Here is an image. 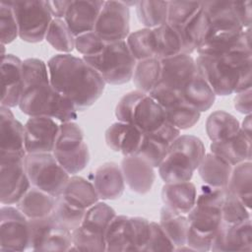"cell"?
Here are the masks:
<instances>
[{
	"label": "cell",
	"instance_id": "obj_1",
	"mask_svg": "<svg viewBox=\"0 0 252 252\" xmlns=\"http://www.w3.org/2000/svg\"><path fill=\"white\" fill-rule=\"evenodd\" d=\"M51 85L68 98L77 111L92 106L102 94L105 82L83 57L60 53L47 61Z\"/></svg>",
	"mask_w": 252,
	"mask_h": 252
},
{
	"label": "cell",
	"instance_id": "obj_2",
	"mask_svg": "<svg viewBox=\"0 0 252 252\" xmlns=\"http://www.w3.org/2000/svg\"><path fill=\"white\" fill-rule=\"evenodd\" d=\"M197 70L216 95H229L251 89V45L237 47L220 55H198Z\"/></svg>",
	"mask_w": 252,
	"mask_h": 252
},
{
	"label": "cell",
	"instance_id": "obj_3",
	"mask_svg": "<svg viewBox=\"0 0 252 252\" xmlns=\"http://www.w3.org/2000/svg\"><path fill=\"white\" fill-rule=\"evenodd\" d=\"M19 108L30 117L46 116L60 123L75 121L78 117L74 104L55 90L49 78L25 86Z\"/></svg>",
	"mask_w": 252,
	"mask_h": 252
},
{
	"label": "cell",
	"instance_id": "obj_4",
	"mask_svg": "<svg viewBox=\"0 0 252 252\" xmlns=\"http://www.w3.org/2000/svg\"><path fill=\"white\" fill-rule=\"evenodd\" d=\"M206 155L202 140L193 135H180L158 165V175L164 183L191 181Z\"/></svg>",
	"mask_w": 252,
	"mask_h": 252
},
{
	"label": "cell",
	"instance_id": "obj_5",
	"mask_svg": "<svg viewBox=\"0 0 252 252\" xmlns=\"http://www.w3.org/2000/svg\"><path fill=\"white\" fill-rule=\"evenodd\" d=\"M117 121L129 123L142 133L156 131L165 122L162 107L149 94L139 90L125 94L115 107Z\"/></svg>",
	"mask_w": 252,
	"mask_h": 252
},
{
	"label": "cell",
	"instance_id": "obj_6",
	"mask_svg": "<svg viewBox=\"0 0 252 252\" xmlns=\"http://www.w3.org/2000/svg\"><path fill=\"white\" fill-rule=\"evenodd\" d=\"M83 58L109 85H122L132 80L137 63L126 40L106 43L100 53Z\"/></svg>",
	"mask_w": 252,
	"mask_h": 252
},
{
	"label": "cell",
	"instance_id": "obj_7",
	"mask_svg": "<svg viewBox=\"0 0 252 252\" xmlns=\"http://www.w3.org/2000/svg\"><path fill=\"white\" fill-rule=\"evenodd\" d=\"M150 233L147 219L116 215L105 233L106 251H145Z\"/></svg>",
	"mask_w": 252,
	"mask_h": 252
},
{
	"label": "cell",
	"instance_id": "obj_8",
	"mask_svg": "<svg viewBox=\"0 0 252 252\" xmlns=\"http://www.w3.org/2000/svg\"><path fill=\"white\" fill-rule=\"evenodd\" d=\"M52 155L70 175L79 173L88 165L89 147L79 124L74 121L60 123Z\"/></svg>",
	"mask_w": 252,
	"mask_h": 252
},
{
	"label": "cell",
	"instance_id": "obj_9",
	"mask_svg": "<svg viewBox=\"0 0 252 252\" xmlns=\"http://www.w3.org/2000/svg\"><path fill=\"white\" fill-rule=\"evenodd\" d=\"M25 169L32 186L54 197L60 196L70 178L52 153L27 154Z\"/></svg>",
	"mask_w": 252,
	"mask_h": 252
},
{
	"label": "cell",
	"instance_id": "obj_10",
	"mask_svg": "<svg viewBox=\"0 0 252 252\" xmlns=\"http://www.w3.org/2000/svg\"><path fill=\"white\" fill-rule=\"evenodd\" d=\"M19 29V37L30 43L45 39L53 17L45 1H10Z\"/></svg>",
	"mask_w": 252,
	"mask_h": 252
},
{
	"label": "cell",
	"instance_id": "obj_11",
	"mask_svg": "<svg viewBox=\"0 0 252 252\" xmlns=\"http://www.w3.org/2000/svg\"><path fill=\"white\" fill-rule=\"evenodd\" d=\"M22 154H0V202L2 205H16L32 184L25 169Z\"/></svg>",
	"mask_w": 252,
	"mask_h": 252
},
{
	"label": "cell",
	"instance_id": "obj_12",
	"mask_svg": "<svg viewBox=\"0 0 252 252\" xmlns=\"http://www.w3.org/2000/svg\"><path fill=\"white\" fill-rule=\"evenodd\" d=\"M29 244V220L17 207L3 205L0 209V251H25Z\"/></svg>",
	"mask_w": 252,
	"mask_h": 252
},
{
	"label": "cell",
	"instance_id": "obj_13",
	"mask_svg": "<svg viewBox=\"0 0 252 252\" xmlns=\"http://www.w3.org/2000/svg\"><path fill=\"white\" fill-rule=\"evenodd\" d=\"M106 43L126 40L130 33V10L124 1H104L94 31Z\"/></svg>",
	"mask_w": 252,
	"mask_h": 252
},
{
	"label": "cell",
	"instance_id": "obj_14",
	"mask_svg": "<svg viewBox=\"0 0 252 252\" xmlns=\"http://www.w3.org/2000/svg\"><path fill=\"white\" fill-rule=\"evenodd\" d=\"M24 126L27 154L53 152L60 126L56 120L46 116H32L27 120Z\"/></svg>",
	"mask_w": 252,
	"mask_h": 252
},
{
	"label": "cell",
	"instance_id": "obj_15",
	"mask_svg": "<svg viewBox=\"0 0 252 252\" xmlns=\"http://www.w3.org/2000/svg\"><path fill=\"white\" fill-rule=\"evenodd\" d=\"M180 130L171 123L165 122L156 131L144 134L138 156L145 158L155 168H158L165 158L171 144L181 135Z\"/></svg>",
	"mask_w": 252,
	"mask_h": 252
},
{
	"label": "cell",
	"instance_id": "obj_16",
	"mask_svg": "<svg viewBox=\"0 0 252 252\" xmlns=\"http://www.w3.org/2000/svg\"><path fill=\"white\" fill-rule=\"evenodd\" d=\"M212 251H252L251 219L236 224H226L221 221L213 243Z\"/></svg>",
	"mask_w": 252,
	"mask_h": 252
},
{
	"label": "cell",
	"instance_id": "obj_17",
	"mask_svg": "<svg viewBox=\"0 0 252 252\" xmlns=\"http://www.w3.org/2000/svg\"><path fill=\"white\" fill-rule=\"evenodd\" d=\"M161 77L158 84L182 94L185 86L197 73L195 59L188 54H178L160 59Z\"/></svg>",
	"mask_w": 252,
	"mask_h": 252
},
{
	"label": "cell",
	"instance_id": "obj_18",
	"mask_svg": "<svg viewBox=\"0 0 252 252\" xmlns=\"http://www.w3.org/2000/svg\"><path fill=\"white\" fill-rule=\"evenodd\" d=\"M23 61L16 55L1 56L2 95L1 105L6 107L19 106L23 90Z\"/></svg>",
	"mask_w": 252,
	"mask_h": 252
},
{
	"label": "cell",
	"instance_id": "obj_19",
	"mask_svg": "<svg viewBox=\"0 0 252 252\" xmlns=\"http://www.w3.org/2000/svg\"><path fill=\"white\" fill-rule=\"evenodd\" d=\"M121 170L125 184L137 194H148L156 179L155 167L142 157L135 155L124 157L121 161Z\"/></svg>",
	"mask_w": 252,
	"mask_h": 252
},
{
	"label": "cell",
	"instance_id": "obj_20",
	"mask_svg": "<svg viewBox=\"0 0 252 252\" xmlns=\"http://www.w3.org/2000/svg\"><path fill=\"white\" fill-rule=\"evenodd\" d=\"M104 1L77 0L71 1L64 21L76 36L94 32Z\"/></svg>",
	"mask_w": 252,
	"mask_h": 252
},
{
	"label": "cell",
	"instance_id": "obj_21",
	"mask_svg": "<svg viewBox=\"0 0 252 252\" xmlns=\"http://www.w3.org/2000/svg\"><path fill=\"white\" fill-rule=\"evenodd\" d=\"M143 138L144 133L138 128L121 121L111 124L104 134L107 147L124 157L137 155L142 146Z\"/></svg>",
	"mask_w": 252,
	"mask_h": 252
},
{
	"label": "cell",
	"instance_id": "obj_22",
	"mask_svg": "<svg viewBox=\"0 0 252 252\" xmlns=\"http://www.w3.org/2000/svg\"><path fill=\"white\" fill-rule=\"evenodd\" d=\"M93 184L99 199L116 200L122 196L125 180L120 165L109 161L100 164L94 173Z\"/></svg>",
	"mask_w": 252,
	"mask_h": 252
},
{
	"label": "cell",
	"instance_id": "obj_23",
	"mask_svg": "<svg viewBox=\"0 0 252 252\" xmlns=\"http://www.w3.org/2000/svg\"><path fill=\"white\" fill-rule=\"evenodd\" d=\"M0 154L27 155L25 126L14 116L10 107L0 106Z\"/></svg>",
	"mask_w": 252,
	"mask_h": 252
},
{
	"label": "cell",
	"instance_id": "obj_24",
	"mask_svg": "<svg viewBox=\"0 0 252 252\" xmlns=\"http://www.w3.org/2000/svg\"><path fill=\"white\" fill-rule=\"evenodd\" d=\"M163 206L179 214L186 215L193 209L197 198V188L191 181L164 183L161 188Z\"/></svg>",
	"mask_w": 252,
	"mask_h": 252
},
{
	"label": "cell",
	"instance_id": "obj_25",
	"mask_svg": "<svg viewBox=\"0 0 252 252\" xmlns=\"http://www.w3.org/2000/svg\"><path fill=\"white\" fill-rule=\"evenodd\" d=\"M211 153L234 166L238 163L251 160V137L241 130L232 138L221 142H212Z\"/></svg>",
	"mask_w": 252,
	"mask_h": 252
},
{
	"label": "cell",
	"instance_id": "obj_26",
	"mask_svg": "<svg viewBox=\"0 0 252 252\" xmlns=\"http://www.w3.org/2000/svg\"><path fill=\"white\" fill-rule=\"evenodd\" d=\"M187 219L189 221V231L214 239L222 221L221 209L195 204L193 209L187 214Z\"/></svg>",
	"mask_w": 252,
	"mask_h": 252
},
{
	"label": "cell",
	"instance_id": "obj_27",
	"mask_svg": "<svg viewBox=\"0 0 252 252\" xmlns=\"http://www.w3.org/2000/svg\"><path fill=\"white\" fill-rule=\"evenodd\" d=\"M56 197L32 186L16 207L27 217L28 220L41 219L51 215Z\"/></svg>",
	"mask_w": 252,
	"mask_h": 252
},
{
	"label": "cell",
	"instance_id": "obj_28",
	"mask_svg": "<svg viewBox=\"0 0 252 252\" xmlns=\"http://www.w3.org/2000/svg\"><path fill=\"white\" fill-rule=\"evenodd\" d=\"M210 28L209 19L203 8L184 26L175 29L182 42L184 54L191 55L195 52L205 39Z\"/></svg>",
	"mask_w": 252,
	"mask_h": 252
},
{
	"label": "cell",
	"instance_id": "obj_29",
	"mask_svg": "<svg viewBox=\"0 0 252 252\" xmlns=\"http://www.w3.org/2000/svg\"><path fill=\"white\" fill-rule=\"evenodd\" d=\"M61 195L69 203L83 210H87L99 200L93 182L76 174L70 176Z\"/></svg>",
	"mask_w": 252,
	"mask_h": 252
},
{
	"label": "cell",
	"instance_id": "obj_30",
	"mask_svg": "<svg viewBox=\"0 0 252 252\" xmlns=\"http://www.w3.org/2000/svg\"><path fill=\"white\" fill-rule=\"evenodd\" d=\"M232 166L213 153L206 154L197 170L205 184L226 188Z\"/></svg>",
	"mask_w": 252,
	"mask_h": 252
},
{
	"label": "cell",
	"instance_id": "obj_31",
	"mask_svg": "<svg viewBox=\"0 0 252 252\" xmlns=\"http://www.w3.org/2000/svg\"><path fill=\"white\" fill-rule=\"evenodd\" d=\"M216 96L214 91L198 70L182 92L183 99L200 112L209 110L213 106Z\"/></svg>",
	"mask_w": 252,
	"mask_h": 252
},
{
	"label": "cell",
	"instance_id": "obj_32",
	"mask_svg": "<svg viewBox=\"0 0 252 252\" xmlns=\"http://www.w3.org/2000/svg\"><path fill=\"white\" fill-rule=\"evenodd\" d=\"M239 131V121L226 111H214L207 118L206 132L212 142L225 141L235 136Z\"/></svg>",
	"mask_w": 252,
	"mask_h": 252
},
{
	"label": "cell",
	"instance_id": "obj_33",
	"mask_svg": "<svg viewBox=\"0 0 252 252\" xmlns=\"http://www.w3.org/2000/svg\"><path fill=\"white\" fill-rule=\"evenodd\" d=\"M160 226L175 246V250L186 245L189 221L186 215L179 214L163 206L160 210L159 222Z\"/></svg>",
	"mask_w": 252,
	"mask_h": 252
},
{
	"label": "cell",
	"instance_id": "obj_34",
	"mask_svg": "<svg viewBox=\"0 0 252 252\" xmlns=\"http://www.w3.org/2000/svg\"><path fill=\"white\" fill-rule=\"evenodd\" d=\"M252 162L244 161L232 166L226 186L227 191L235 195L246 207L251 209L252 199Z\"/></svg>",
	"mask_w": 252,
	"mask_h": 252
},
{
	"label": "cell",
	"instance_id": "obj_35",
	"mask_svg": "<svg viewBox=\"0 0 252 252\" xmlns=\"http://www.w3.org/2000/svg\"><path fill=\"white\" fill-rule=\"evenodd\" d=\"M155 41V57L163 59L183 53L178 32L167 23L152 29Z\"/></svg>",
	"mask_w": 252,
	"mask_h": 252
},
{
	"label": "cell",
	"instance_id": "obj_36",
	"mask_svg": "<svg viewBox=\"0 0 252 252\" xmlns=\"http://www.w3.org/2000/svg\"><path fill=\"white\" fill-rule=\"evenodd\" d=\"M160 77L161 61L152 57L137 61L132 80L137 90L149 94L158 84Z\"/></svg>",
	"mask_w": 252,
	"mask_h": 252
},
{
	"label": "cell",
	"instance_id": "obj_37",
	"mask_svg": "<svg viewBox=\"0 0 252 252\" xmlns=\"http://www.w3.org/2000/svg\"><path fill=\"white\" fill-rule=\"evenodd\" d=\"M115 216V211L109 205L98 201L86 210L80 226L105 236L106 230Z\"/></svg>",
	"mask_w": 252,
	"mask_h": 252
},
{
	"label": "cell",
	"instance_id": "obj_38",
	"mask_svg": "<svg viewBox=\"0 0 252 252\" xmlns=\"http://www.w3.org/2000/svg\"><path fill=\"white\" fill-rule=\"evenodd\" d=\"M85 212L86 210L72 205L62 195H60L56 197L51 217L57 226L73 232L81 225Z\"/></svg>",
	"mask_w": 252,
	"mask_h": 252
},
{
	"label": "cell",
	"instance_id": "obj_39",
	"mask_svg": "<svg viewBox=\"0 0 252 252\" xmlns=\"http://www.w3.org/2000/svg\"><path fill=\"white\" fill-rule=\"evenodd\" d=\"M162 109L165 114V120L180 131L193 127L199 121L201 116V112L187 103L183 98Z\"/></svg>",
	"mask_w": 252,
	"mask_h": 252
},
{
	"label": "cell",
	"instance_id": "obj_40",
	"mask_svg": "<svg viewBox=\"0 0 252 252\" xmlns=\"http://www.w3.org/2000/svg\"><path fill=\"white\" fill-rule=\"evenodd\" d=\"M136 12L145 28L155 29L167 23L168 1H138Z\"/></svg>",
	"mask_w": 252,
	"mask_h": 252
},
{
	"label": "cell",
	"instance_id": "obj_41",
	"mask_svg": "<svg viewBox=\"0 0 252 252\" xmlns=\"http://www.w3.org/2000/svg\"><path fill=\"white\" fill-rule=\"evenodd\" d=\"M45 40L57 51L70 53L75 48V35L63 19H53L47 30Z\"/></svg>",
	"mask_w": 252,
	"mask_h": 252
},
{
	"label": "cell",
	"instance_id": "obj_42",
	"mask_svg": "<svg viewBox=\"0 0 252 252\" xmlns=\"http://www.w3.org/2000/svg\"><path fill=\"white\" fill-rule=\"evenodd\" d=\"M126 43L136 61L155 57V41L152 29L144 28L130 32L126 38Z\"/></svg>",
	"mask_w": 252,
	"mask_h": 252
},
{
	"label": "cell",
	"instance_id": "obj_43",
	"mask_svg": "<svg viewBox=\"0 0 252 252\" xmlns=\"http://www.w3.org/2000/svg\"><path fill=\"white\" fill-rule=\"evenodd\" d=\"M202 9L201 2L168 1L167 24L174 29L181 28Z\"/></svg>",
	"mask_w": 252,
	"mask_h": 252
},
{
	"label": "cell",
	"instance_id": "obj_44",
	"mask_svg": "<svg viewBox=\"0 0 252 252\" xmlns=\"http://www.w3.org/2000/svg\"><path fill=\"white\" fill-rule=\"evenodd\" d=\"M221 219L226 224L240 223L251 219V209L246 207L235 195L226 189L221 206Z\"/></svg>",
	"mask_w": 252,
	"mask_h": 252
},
{
	"label": "cell",
	"instance_id": "obj_45",
	"mask_svg": "<svg viewBox=\"0 0 252 252\" xmlns=\"http://www.w3.org/2000/svg\"><path fill=\"white\" fill-rule=\"evenodd\" d=\"M73 250L76 251H106L105 236L89 231L79 226L72 232Z\"/></svg>",
	"mask_w": 252,
	"mask_h": 252
},
{
	"label": "cell",
	"instance_id": "obj_46",
	"mask_svg": "<svg viewBox=\"0 0 252 252\" xmlns=\"http://www.w3.org/2000/svg\"><path fill=\"white\" fill-rule=\"evenodd\" d=\"M0 33L1 44H9L19 36V29L10 1L0 2Z\"/></svg>",
	"mask_w": 252,
	"mask_h": 252
},
{
	"label": "cell",
	"instance_id": "obj_47",
	"mask_svg": "<svg viewBox=\"0 0 252 252\" xmlns=\"http://www.w3.org/2000/svg\"><path fill=\"white\" fill-rule=\"evenodd\" d=\"M30 225V244L29 249L32 251H40L41 247L54 227L55 222L52 220L51 215L41 219L29 220Z\"/></svg>",
	"mask_w": 252,
	"mask_h": 252
},
{
	"label": "cell",
	"instance_id": "obj_48",
	"mask_svg": "<svg viewBox=\"0 0 252 252\" xmlns=\"http://www.w3.org/2000/svg\"><path fill=\"white\" fill-rule=\"evenodd\" d=\"M73 250L72 231L56 224L47 235L40 251H71Z\"/></svg>",
	"mask_w": 252,
	"mask_h": 252
},
{
	"label": "cell",
	"instance_id": "obj_49",
	"mask_svg": "<svg viewBox=\"0 0 252 252\" xmlns=\"http://www.w3.org/2000/svg\"><path fill=\"white\" fill-rule=\"evenodd\" d=\"M105 45L106 42L94 32L82 33L75 37V49L82 54L83 57L94 56L100 53Z\"/></svg>",
	"mask_w": 252,
	"mask_h": 252
},
{
	"label": "cell",
	"instance_id": "obj_50",
	"mask_svg": "<svg viewBox=\"0 0 252 252\" xmlns=\"http://www.w3.org/2000/svg\"><path fill=\"white\" fill-rule=\"evenodd\" d=\"M175 246L158 222L151 221V233L145 251H174Z\"/></svg>",
	"mask_w": 252,
	"mask_h": 252
},
{
	"label": "cell",
	"instance_id": "obj_51",
	"mask_svg": "<svg viewBox=\"0 0 252 252\" xmlns=\"http://www.w3.org/2000/svg\"><path fill=\"white\" fill-rule=\"evenodd\" d=\"M225 193L226 188L224 187H215L204 183L200 187L199 191L197 190V198L195 204L208 205L221 209Z\"/></svg>",
	"mask_w": 252,
	"mask_h": 252
},
{
	"label": "cell",
	"instance_id": "obj_52",
	"mask_svg": "<svg viewBox=\"0 0 252 252\" xmlns=\"http://www.w3.org/2000/svg\"><path fill=\"white\" fill-rule=\"evenodd\" d=\"M233 12L243 29L251 27V1H232Z\"/></svg>",
	"mask_w": 252,
	"mask_h": 252
},
{
	"label": "cell",
	"instance_id": "obj_53",
	"mask_svg": "<svg viewBox=\"0 0 252 252\" xmlns=\"http://www.w3.org/2000/svg\"><path fill=\"white\" fill-rule=\"evenodd\" d=\"M251 94H252L251 89L235 94V96L233 98V105H234V108L239 113H242L244 115L251 114V111H252Z\"/></svg>",
	"mask_w": 252,
	"mask_h": 252
},
{
	"label": "cell",
	"instance_id": "obj_54",
	"mask_svg": "<svg viewBox=\"0 0 252 252\" xmlns=\"http://www.w3.org/2000/svg\"><path fill=\"white\" fill-rule=\"evenodd\" d=\"M48 11L50 12L53 19H63L65 18L66 12L68 10L71 1L63 0V1H45Z\"/></svg>",
	"mask_w": 252,
	"mask_h": 252
},
{
	"label": "cell",
	"instance_id": "obj_55",
	"mask_svg": "<svg viewBox=\"0 0 252 252\" xmlns=\"http://www.w3.org/2000/svg\"><path fill=\"white\" fill-rule=\"evenodd\" d=\"M251 114L245 115L244 120L240 124V130L249 137H251Z\"/></svg>",
	"mask_w": 252,
	"mask_h": 252
}]
</instances>
